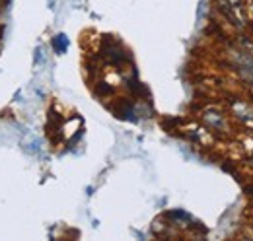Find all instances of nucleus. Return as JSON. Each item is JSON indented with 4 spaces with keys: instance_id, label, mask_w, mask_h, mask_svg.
<instances>
[{
    "instance_id": "f257e3e1",
    "label": "nucleus",
    "mask_w": 253,
    "mask_h": 241,
    "mask_svg": "<svg viewBox=\"0 0 253 241\" xmlns=\"http://www.w3.org/2000/svg\"><path fill=\"white\" fill-rule=\"evenodd\" d=\"M224 107L234 122V126L242 132L253 134V97L244 91L232 90L224 93Z\"/></svg>"
},
{
    "instance_id": "f03ea898",
    "label": "nucleus",
    "mask_w": 253,
    "mask_h": 241,
    "mask_svg": "<svg viewBox=\"0 0 253 241\" xmlns=\"http://www.w3.org/2000/svg\"><path fill=\"white\" fill-rule=\"evenodd\" d=\"M197 119L201 120L205 126H209L220 140L232 138L236 134V126L230 119L224 103H205L197 111Z\"/></svg>"
},
{
    "instance_id": "7ed1b4c3",
    "label": "nucleus",
    "mask_w": 253,
    "mask_h": 241,
    "mask_svg": "<svg viewBox=\"0 0 253 241\" xmlns=\"http://www.w3.org/2000/svg\"><path fill=\"white\" fill-rule=\"evenodd\" d=\"M179 130H181V134L189 142H193L195 146H199L203 150H212V148H216L220 144V138L209 126H205L199 119L183 120L181 126H179Z\"/></svg>"
},
{
    "instance_id": "20e7f679",
    "label": "nucleus",
    "mask_w": 253,
    "mask_h": 241,
    "mask_svg": "<svg viewBox=\"0 0 253 241\" xmlns=\"http://www.w3.org/2000/svg\"><path fill=\"white\" fill-rule=\"evenodd\" d=\"M244 6H246V16H248V22L253 24V0H244Z\"/></svg>"
},
{
    "instance_id": "39448f33",
    "label": "nucleus",
    "mask_w": 253,
    "mask_h": 241,
    "mask_svg": "<svg viewBox=\"0 0 253 241\" xmlns=\"http://www.w3.org/2000/svg\"><path fill=\"white\" fill-rule=\"evenodd\" d=\"M55 47H57L59 51H64V47H66V39H64V35H59V37L55 39Z\"/></svg>"
},
{
    "instance_id": "423d86ee",
    "label": "nucleus",
    "mask_w": 253,
    "mask_h": 241,
    "mask_svg": "<svg viewBox=\"0 0 253 241\" xmlns=\"http://www.w3.org/2000/svg\"><path fill=\"white\" fill-rule=\"evenodd\" d=\"M252 236H253V234H252Z\"/></svg>"
}]
</instances>
